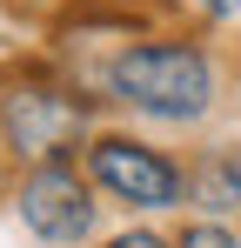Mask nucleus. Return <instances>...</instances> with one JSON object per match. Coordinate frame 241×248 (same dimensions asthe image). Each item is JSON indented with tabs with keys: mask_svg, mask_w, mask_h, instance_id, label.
I'll return each instance as SVG.
<instances>
[{
	"mask_svg": "<svg viewBox=\"0 0 241 248\" xmlns=\"http://www.w3.org/2000/svg\"><path fill=\"white\" fill-rule=\"evenodd\" d=\"M107 94H114L120 108H134V114H148V121H167V127H188L201 121L208 108H214V61H208V47L195 41H127L107 61Z\"/></svg>",
	"mask_w": 241,
	"mask_h": 248,
	"instance_id": "obj_1",
	"label": "nucleus"
},
{
	"mask_svg": "<svg viewBox=\"0 0 241 248\" xmlns=\"http://www.w3.org/2000/svg\"><path fill=\"white\" fill-rule=\"evenodd\" d=\"M87 141V101L74 87L27 74V81L0 87V148L20 155V161H67V148Z\"/></svg>",
	"mask_w": 241,
	"mask_h": 248,
	"instance_id": "obj_2",
	"label": "nucleus"
},
{
	"mask_svg": "<svg viewBox=\"0 0 241 248\" xmlns=\"http://www.w3.org/2000/svg\"><path fill=\"white\" fill-rule=\"evenodd\" d=\"M80 174L94 181V195L141 208V215L188 202V168L161 148H148V141H134V134H87L80 141Z\"/></svg>",
	"mask_w": 241,
	"mask_h": 248,
	"instance_id": "obj_3",
	"label": "nucleus"
},
{
	"mask_svg": "<svg viewBox=\"0 0 241 248\" xmlns=\"http://www.w3.org/2000/svg\"><path fill=\"white\" fill-rule=\"evenodd\" d=\"M14 208H20V221H27V235L47 242V248L87 242V235H94V215H101L94 181H87L74 161H34L27 181H20V195H14Z\"/></svg>",
	"mask_w": 241,
	"mask_h": 248,
	"instance_id": "obj_4",
	"label": "nucleus"
},
{
	"mask_svg": "<svg viewBox=\"0 0 241 248\" xmlns=\"http://www.w3.org/2000/svg\"><path fill=\"white\" fill-rule=\"evenodd\" d=\"M188 202H195L208 221L241 215V141L214 148V155H201V168L188 174Z\"/></svg>",
	"mask_w": 241,
	"mask_h": 248,
	"instance_id": "obj_5",
	"label": "nucleus"
},
{
	"mask_svg": "<svg viewBox=\"0 0 241 248\" xmlns=\"http://www.w3.org/2000/svg\"><path fill=\"white\" fill-rule=\"evenodd\" d=\"M174 248H241V235L228 228V221H208V215H201V221L181 228V242H174Z\"/></svg>",
	"mask_w": 241,
	"mask_h": 248,
	"instance_id": "obj_6",
	"label": "nucleus"
},
{
	"mask_svg": "<svg viewBox=\"0 0 241 248\" xmlns=\"http://www.w3.org/2000/svg\"><path fill=\"white\" fill-rule=\"evenodd\" d=\"M107 248H174V242H161L154 228H127V235H114Z\"/></svg>",
	"mask_w": 241,
	"mask_h": 248,
	"instance_id": "obj_7",
	"label": "nucleus"
},
{
	"mask_svg": "<svg viewBox=\"0 0 241 248\" xmlns=\"http://www.w3.org/2000/svg\"><path fill=\"white\" fill-rule=\"evenodd\" d=\"M188 7H201L208 20H228V14H241V0H188Z\"/></svg>",
	"mask_w": 241,
	"mask_h": 248,
	"instance_id": "obj_8",
	"label": "nucleus"
}]
</instances>
